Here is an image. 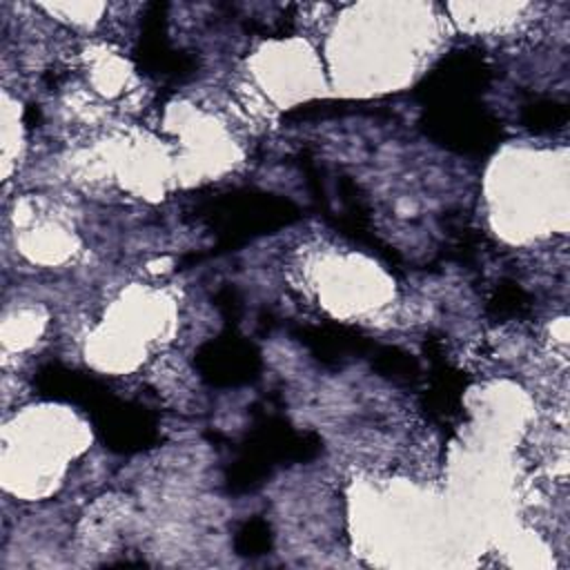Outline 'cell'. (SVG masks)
<instances>
[{
  "mask_svg": "<svg viewBox=\"0 0 570 570\" xmlns=\"http://www.w3.org/2000/svg\"><path fill=\"white\" fill-rule=\"evenodd\" d=\"M196 220L207 223L218 234L212 254L232 249L252 236L285 227L298 218L296 205L261 191H225L196 198L191 207Z\"/></svg>",
  "mask_w": 570,
  "mask_h": 570,
  "instance_id": "6da1fadb",
  "label": "cell"
},
{
  "mask_svg": "<svg viewBox=\"0 0 570 570\" xmlns=\"http://www.w3.org/2000/svg\"><path fill=\"white\" fill-rule=\"evenodd\" d=\"M423 122L430 138L461 154H488L503 138L501 122L476 100L428 105Z\"/></svg>",
  "mask_w": 570,
  "mask_h": 570,
  "instance_id": "7a4b0ae2",
  "label": "cell"
},
{
  "mask_svg": "<svg viewBox=\"0 0 570 570\" xmlns=\"http://www.w3.org/2000/svg\"><path fill=\"white\" fill-rule=\"evenodd\" d=\"M89 416L102 443L114 452L131 454L147 450L158 441L156 416L147 405L120 401L107 394L89 410Z\"/></svg>",
  "mask_w": 570,
  "mask_h": 570,
  "instance_id": "3957f363",
  "label": "cell"
},
{
  "mask_svg": "<svg viewBox=\"0 0 570 570\" xmlns=\"http://www.w3.org/2000/svg\"><path fill=\"white\" fill-rule=\"evenodd\" d=\"M196 367L212 385H243L258 376L261 356L252 341L227 330L214 341L200 345L196 352Z\"/></svg>",
  "mask_w": 570,
  "mask_h": 570,
  "instance_id": "277c9868",
  "label": "cell"
},
{
  "mask_svg": "<svg viewBox=\"0 0 570 570\" xmlns=\"http://www.w3.org/2000/svg\"><path fill=\"white\" fill-rule=\"evenodd\" d=\"M294 334L323 365L332 367L343 365L350 358L370 354L374 347L367 336L347 325H303Z\"/></svg>",
  "mask_w": 570,
  "mask_h": 570,
  "instance_id": "5b68a950",
  "label": "cell"
},
{
  "mask_svg": "<svg viewBox=\"0 0 570 570\" xmlns=\"http://www.w3.org/2000/svg\"><path fill=\"white\" fill-rule=\"evenodd\" d=\"M36 387L42 396L80 405L87 412L109 394V390L94 376L73 372L60 363L42 365L36 374Z\"/></svg>",
  "mask_w": 570,
  "mask_h": 570,
  "instance_id": "8992f818",
  "label": "cell"
},
{
  "mask_svg": "<svg viewBox=\"0 0 570 570\" xmlns=\"http://www.w3.org/2000/svg\"><path fill=\"white\" fill-rule=\"evenodd\" d=\"M372 367L390 379L392 383L396 385H403V387H414L421 379V370H419V363L405 354L403 350L399 347H390V345H374L372 352Z\"/></svg>",
  "mask_w": 570,
  "mask_h": 570,
  "instance_id": "52a82bcc",
  "label": "cell"
},
{
  "mask_svg": "<svg viewBox=\"0 0 570 570\" xmlns=\"http://www.w3.org/2000/svg\"><path fill=\"white\" fill-rule=\"evenodd\" d=\"M532 301L530 294L514 281L503 278L494 285L490 298H488V314L494 321H512V318H521L530 312Z\"/></svg>",
  "mask_w": 570,
  "mask_h": 570,
  "instance_id": "ba28073f",
  "label": "cell"
},
{
  "mask_svg": "<svg viewBox=\"0 0 570 570\" xmlns=\"http://www.w3.org/2000/svg\"><path fill=\"white\" fill-rule=\"evenodd\" d=\"M568 122V107L554 98H537L523 107V125L537 134L559 129Z\"/></svg>",
  "mask_w": 570,
  "mask_h": 570,
  "instance_id": "9c48e42d",
  "label": "cell"
},
{
  "mask_svg": "<svg viewBox=\"0 0 570 570\" xmlns=\"http://www.w3.org/2000/svg\"><path fill=\"white\" fill-rule=\"evenodd\" d=\"M234 548L243 557H261L272 548V530L265 519L252 517L234 534Z\"/></svg>",
  "mask_w": 570,
  "mask_h": 570,
  "instance_id": "30bf717a",
  "label": "cell"
},
{
  "mask_svg": "<svg viewBox=\"0 0 570 570\" xmlns=\"http://www.w3.org/2000/svg\"><path fill=\"white\" fill-rule=\"evenodd\" d=\"M214 301H216V307L220 309V314L225 316V321L234 325L240 316V296H238V292L227 285L216 294Z\"/></svg>",
  "mask_w": 570,
  "mask_h": 570,
  "instance_id": "8fae6325",
  "label": "cell"
}]
</instances>
